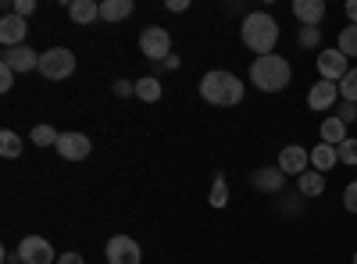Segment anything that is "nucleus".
<instances>
[{"label": "nucleus", "instance_id": "c9c22d12", "mask_svg": "<svg viewBox=\"0 0 357 264\" xmlns=\"http://www.w3.org/2000/svg\"><path fill=\"white\" fill-rule=\"evenodd\" d=\"M168 11H186V0H168Z\"/></svg>", "mask_w": 357, "mask_h": 264}, {"label": "nucleus", "instance_id": "f257e3e1", "mask_svg": "<svg viewBox=\"0 0 357 264\" xmlns=\"http://www.w3.org/2000/svg\"><path fill=\"white\" fill-rule=\"evenodd\" d=\"M293 79V68L282 54H264L250 61V82L261 93H282Z\"/></svg>", "mask_w": 357, "mask_h": 264}, {"label": "nucleus", "instance_id": "e433bc0d", "mask_svg": "<svg viewBox=\"0 0 357 264\" xmlns=\"http://www.w3.org/2000/svg\"><path fill=\"white\" fill-rule=\"evenodd\" d=\"M354 264H357V254H354Z\"/></svg>", "mask_w": 357, "mask_h": 264}, {"label": "nucleus", "instance_id": "0eeeda50", "mask_svg": "<svg viewBox=\"0 0 357 264\" xmlns=\"http://www.w3.org/2000/svg\"><path fill=\"white\" fill-rule=\"evenodd\" d=\"M279 171L282 175H296L301 179L304 171H311V150H304L301 143H289L279 150Z\"/></svg>", "mask_w": 357, "mask_h": 264}, {"label": "nucleus", "instance_id": "5701e85b", "mask_svg": "<svg viewBox=\"0 0 357 264\" xmlns=\"http://www.w3.org/2000/svg\"><path fill=\"white\" fill-rule=\"evenodd\" d=\"M0 154H4L8 161L22 157V139H18V132H11V129L0 132Z\"/></svg>", "mask_w": 357, "mask_h": 264}, {"label": "nucleus", "instance_id": "6e6552de", "mask_svg": "<svg viewBox=\"0 0 357 264\" xmlns=\"http://www.w3.org/2000/svg\"><path fill=\"white\" fill-rule=\"evenodd\" d=\"M347 72H350V57H343L336 47L318 54V75H321L325 82H343Z\"/></svg>", "mask_w": 357, "mask_h": 264}, {"label": "nucleus", "instance_id": "c756f323", "mask_svg": "<svg viewBox=\"0 0 357 264\" xmlns=\"http://www.w3.org/2000/svg\"><path fill=\"white\" fill-rule=\"evenodd\" d=\"M336 118H340V122H347V125H350V122H357V104H347V100H343V104L336 107Z\"/></svg>", "mask_w": 357, "mask_h": 264}, {"label": "nucleus", "instance_id": "412c9836", "mask_svg": "<svg viewBox=\"0 0 357 264\" xmlns=\"http://www.w3.org/2000/svg\"><path fill=\"white\" fill-rule=\"evenodd\" d=\"M136 97H139V100H146V104H158V100H161V82H158L154 75L136 79Z\"/></svg>", "mask_w": 357, "mask_h": 264}, {"label": "nucleus", "instance_id": "f3484780", "mask_svg": "<svg viewBox=\"0 0 357 264\" xmlns=\"http://www.w3.org/2000/svg\"><path fill=\"white\" fill-rule=\"evenodd\" d=\"M296 193L307 196V200H311V196H321V193H325V175H321V171H314V168H311V171H304L301 179H296Z\"/></svg>", "mask_w": 357, "mask_h": 264}, {"label": "nucleus", "instance_id": "7ed1b4c3", "mask_svg": "<svg viewBox=\"0 0 357 264\" xmlns=\"http://www.w3.org/2000/svg\"><path fill=\"white\" fill-rule=\"evenodd\" d=\"M200 97L207 104H215V107H236L243 100V82H240V75L215 68V72H207L200 79Z\"/></svg>", "mask_w": 357, "mask_h": 264}, {"label": "nucleus", "instance_id": "2eb2a0df", "mask_svg": "<svg viewBox=\"0 0 357 264\" xmlns=\"http://www.w3.org/2000/svg\"><path fill=\"white\" fill-rule=\"evenodd\" d=\"M293 15L301 25H318L325 18V4L321 0H293Z\"/></svg>", "mask_w": 357, "mask_h": 264}, {"label": "nucleus", "instance_id": "39448f33", "mask_svg": "<svg viewBox=\"0 0 357 264\" xmlns=\"http://www.w3.org/2000/svg\"><path fill=\"white\" fill-rule=\"evenodd\" d=\"M139 50H143V57H151V61H165V57H172V36H168V29L146 25L143 33H139Z\"/></svg>", "mask_w": 357, "mask_h": 264}, {"label": "nucleus", "instance_id": "1a4fd4ad", "mask_svg": "<svg viewBox=\"0 0 357 264\" xmlns=\"http://www.w3.org/2000/svg\"><path fill=\"white\" fill-rule=\"evenodd\" d=\"M18 257H22V264H50V261H57L50 240H43V236H25L18 243Z\"/></svg>", "mask_w": 357, "mask_h": 264}, {"label": "nucleus", "instance_id": "4be33fe9", "mask_svg": "<svg viewBox=\"0 0 357 264\" xmlns=\"http://www.w3.org/2000/svg\"><path fill=\"white\" fill-rule=\"evenodd\" d=\"M336 50H340L343 57H357V25H347V29H340Z\"/></svg>", "mask_w": 357, "mask_h": 264}, {"label": "nucleus", "instance_id": "7c9ffc66", "mask_svg": "<svg viewBox=\"0 0 357 264\" xmlns=\"http://www.w3.org/2000/svg\"><path fill=\"white\" fill-rule=\"evenodd\" d=\"M11 11H15L18 18H29V15L36 11V0H15V4H11Z\"/></svg>", "mask_w": 357, "mask_h": 264}, {"label": "nucleus", "instance_id": "72a5a7b5", "mask_svg": "<svg viewBox=\"0 0 357 264\" xmlns=\"http://www.w3.org/2000/svg\"><path fill=\"white\" fill-rule=\"evenodd\" d=\"M57 264H86V257H79L75 250H68V254H61V257H57Z\"/></svg>", "mask_w": 357, "mask_h": 264}, {"label": "nucleus", "instance_id": "bb28decb", "mask_svg": "<svg viewBox=\"0 0 357 264\" xmlns=\"http://www.w3.org/2000/svg\"><path fill=\"white\" fill-rule=\"evenodd\" d=\"M340 97H343L347 104H357V68H350L347 79L340 82Z\"/></svg>", "mask_w": 357, "mask_h": 264}, {"label": "nucleus", "instance_id": "393cba45", "mask_svg": "<svg viewBox=\"0 0 357 264\" xmlns=\"http://www.w3.org/2000/svg\"><path fill=\"white\" fill-rule=\"evenodd\" d=\"M296 43H301L304 50H314L321 43V29L318 25H301V33H296Z\"/></svg>", "mask_w": 357, "mask_h": 264}, {"label": "nucleus", "instance_id": "f8f14e48", "mask_svg": "<svg viewBox=\"0 0 357 264\" xmlns=\"http://www.w3.org/2000/svg\"><path fill=\"white\" fill-rule=\"evenodd\" d=\"M336 97H340V82H325V79H318L311 90H307V107L311 111H329L333 104H336Z\"/></svg>", "mask_w": 357, "mask_h": 264}, {"label": "nucleus", "instance_id": "aec40b11", "mask_svg": "<svg viewBox=\"0 0 357 264\" xmlns=\"http://www.w3.org/2000/svg\"><path fill=\"white\" fill-rule=\"evenodd\" d=\"M132 15V0H104L100 4V18L104 22H122Z\"/></svg>", "mask_w": 357, "mask_h": 264}, {"label": "nucleus", "instance_id": "dca6fc26", "mask_svg": "<svg viewBox=\"0 0 357 264\" xmlns=\"http://www.w3.org/2000/svg\"><path fill=\"white\" fill-rule=\"evenodd\" d=\"M336 164H340L336 146H329V143H318L314 150H311V168H314V171H321V175H325V171H333Z\"/></svg>", "mask_w": 357, "mask_h": 264}, {"label": "nucleus", "instance_id": "473e14b6", "mask_svg": "<svg viewBox=\"0 0 357 264\" xmlns=\"http://www.w3.org/2000/svg\"><path fill=\"white\" fill-rule=\"evenodd\" d=\"M114 93H118V97H129V93H136V82H129V79H118V82H114Z\"/></svg>", "mask_w": 357, "mask_h": 264}, {"label": "nucleus", "instance_id": "a211bd4d", "mask_svg": "<svg viewBox=\"0 0 357 264\" xmlns=\"http://www.w3.org/2000/svg\"><path fill=\"white\" fill-rule=\"evenodd\" d=\"M318 132H321V143H329V146H340L343 139H350V136H347V122H340L336 114H329V118L321 122Z\"/></svg>", "mask_w": 357, "mask_h": 264}, {"label": "nucleus", "instance_id": "423d86ee", "mask_svg": "<svg viewBox=\"0 0 357 264\" xmlns=\"http://www.w3.org/2000/svg\"><path fill=\"white\" fill-rule=\"evenodd\" d=\"M104 254H107V264H139L143 261V250L132 236H111Z\"/></svg>", "mask_w": 357, "mask_h": 264}, {"label": "nucleus", "instance_id": "9d476101", "mask_svg": "<svg viewBox=\"0 0 357 264\" xmlns=\"http://www.w3.org/2000/svg\"><path fill=\"white\" fill-rule=\"evenodd\" d=\"M54 150L61 154L65 161H86L89 150H93V143H89L86 132H61V139H57Z\"/></svg>", "mask_w": 357, "mask_h": 264}, {"label": "nucleus", "instance_id": "4c0bfd02", "mask_svg": "<svg viewBox=\"0 0 357 264\" xmlns=\"http://www.w3.org/2000/svg\"><path fill=\"white\" fill-rule=\"evenodd\" d=\"M4 264H15V261H4Z\"/></svg>", "mask_w": 357, "mask_h": 264}, {"label": "nucleus", "instance_id": "4468645a", "mask_svg": "<svg viewBox=\"0 0 357 264\" xmlns=\"http://www.w3.org/2000/svg\"><path fill=\"white\" fill-rule=\"evenodd\" d=\"M25 33H29V25L15 11H8L4 18H0V43L4 47H25Z\"/></svg>", "mask_w": 357, "mask_h": 264}, {"label": "nucleus", "instance_id": "9b49d317", "mask_svg": "<svg viewBox=\"0 0 357 264\" xmlns=\"http://www.w3.org/2000/svg\"><path fill=\"white\" fill-rule=\"evenodd\" d=\"M0 65H8L15 75L18 72H33L40 68V54L33 47H4V54H0Z\"/></svg>", "mask_w": 357, "mask_h": 264}, {"label": "nucleus", "instance_id": "6ab92c4d", "mask_svg": "<svg viewBox=\"0 0 357 264\" xmlns=\"http://www.w3.org/2000/svg\"><path fill=\"white\" fill-rule=\"evenodd\" d=\"M68 15H72V22L89 25V22L100 18V4H93V0H72V4H68Z\"/></svg>", "mask_w": 357, "mask_h": 264}, {"label": "nucleus", "instance_id": "f03ea898", "mask_svg": "<svg viewBox=\"0 0 357 264\" xmlns=\"http://www.w3.org/2000/svg\"><path fill=\"white\" fill-rule=\"evenodd\" d=\"M240 36H243V47L254 50L257 57L275 54V43H279V22L268 15V11H250V15L243 18Z\"/></svg>", "mask_w": 357, "mask_h": 264}, {"label": "nucleus", "instance_id": "2f4dec72", "mask_svg": "<svg viewBox=\"0 0 357 264\" xmlns=\"http://www.w3.org/2000/svg\"><path fill=\"white\" fill-rule=\"evenodd\" d=\"M11 86H15V72L8 65H0V93H8Z\"/></svg>", "mask_w": 357, "mask_h": 264}, {"label": "nucleus", "instance_id": "f704fd0d", "mask_svg": "<svg viewBox=\"0 0 357 264\" xmlns=\"http://www.w3.org/2000/svg\"><path fill=\"white\" fill-rule=\"evenodd\" d=\"M347 18L350 25H357V0H347Z\"/></svg>", "mask_w": 357, "mask_h": 264}, {"label": "nucleus", "instance_id": "c85d7f7f", "mask_svg": "<svg viewBox=\"0 0 357 264\" xmlns=\"http://www.w3.org/2000/svg\"><path fill=\"white\" fill-rule=\"evenodd\" d=\"M343 208H347L350 215H357V179L343 189Z\"/></svg>", "mask_w": 357, "mask_h": 264}, {"label": "nucleus", "instance_id": "ddd939ff", "mask_svg": "<svg viewBox=\"0 0 357 264\" xmlns=\"http://www.w3.org/2000/svg\"><path fill=\"white\" fill-rule=\"evenodd\" d=\"M250 186H254L257 193H282L286 175L279 171V164H275V168H272V164H264V168L250 171Z\"/></svg>", "mask_w": 357, "mask_h": 264}, {"label": "nucleus", "instance_id": "cd10ccee", "mask_svg": "<svg viewBox=\"0 0 357 264\" xmlns=\"http://www.w3.org/2000/svg\"><path fill=\"white\" fill-rule=\"evenodd\" d=\"M336 154H340V164H357V139H343L336 146Z\"/></svg>", "mask_w": 357, "mask_h": 264}, {"label": "nucleus", "instance_id": "a878e982", "mask_svg": "<svg viewBox=\"0 0 357 264\" xmlns=\"http://www.w3.org/2000/svg\"><path fill=\"white\" fill-rule=\"evenodd\" d=\"M29 139H33L36 146H57V139H61V132H57V129H50V125H36V129H33V136H29Z\"/></svg>", "mask_w": 357, "mask_h": 264}, {"label": "nucleus", "instance_id": "b1692460", "mask_svg": "<svg viewBox=\"0 0 357 264\" xmlns=\"http://www.w3.org/2000/svg\"><path fill=\"white\" fill-rule=\"evenodd\" d=\"M207 203H211V208H225V203H229V183H225V175H215V183H211V196H207Z\"/></svg>", "mask_w": 357, "mask_h": 264}, {"label": "nucleus", "instance_id": "20e7f679", "mask_svg": "<svg viewBox=\"0 0 357 264\" xmlns=\"http://www.w3.org/2000/svg\"><path fill=\"white\" fill-rule=\"evenodd\" d=\"M75 72V54L68 47H50L40 54V75L57 82V79H68Z\"/></svg>", "mask_w": 357, "mask_h": 264}]
</instances>
